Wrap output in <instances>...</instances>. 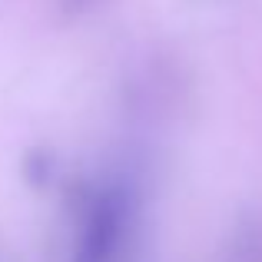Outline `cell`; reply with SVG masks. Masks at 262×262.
<instances>
[{"label": "cell", "instance_id": "cell-1", "mask_svg": "<svg viewBox=\"0 0 262 262\" xmlns=\"http://www.w3.org/2000/svg\"><path fill=\"white\" fill-rule=\"evenodd\" d=\"M129 229V199L120 189H106L93 199L83 236H80V262H113L123 249V232Z\"/></svg>", "mask_w": 262, "mask_h": 262}]
</instances>
